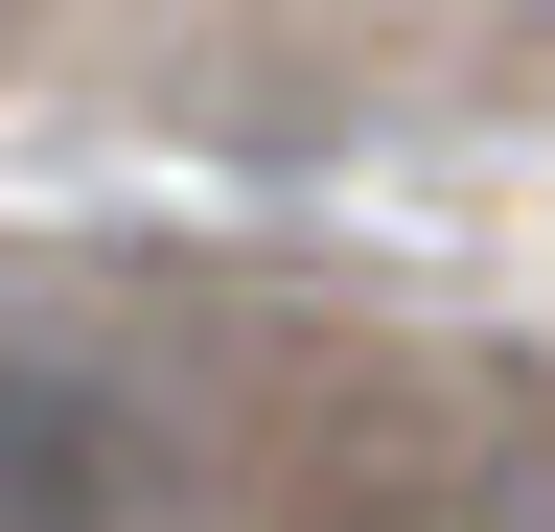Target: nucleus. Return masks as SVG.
<instances>
[{
    "mask_svg": "<svg viewBox=\"0 0 555 532\" xmlns=\"http://www.w3.org/2000/svg\"><path fill=\"white\" fill-rule=\"evenodd\" d=\"M0 532H185V417L139 348L0 324Z\"/></svg>",
    "mask_w": 555,
    "mask_h": 532,
    "instance_id": "obj_1",
    "label": "nucleus"
}]
</instances>
